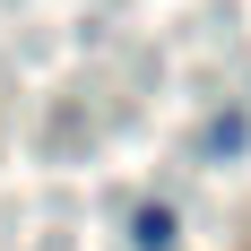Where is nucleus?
<instances>
[{
  "label": "nucleus",
  "mask_w": 251,
  "mask_h": 251,
  "mask_svg": "<svg viewBox=\"0 0 251 251\" xmlns=\"http://www.w3.org/2000/svg\"><path fill=\"white\" fill-rule=\"evenodd\" d=\"M174 243V217H165V208H139V251H165Z\"/></svg>",
  "instance_id": "nucleus-1"
}]
</instances>
